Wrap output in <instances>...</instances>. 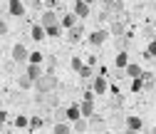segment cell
<instances>
[{
    "label": "cell",
    "mask_w": 156,
    "mask_h": 134,
    "mask_svg": "<svg viewBox=\"0 0 156 134\" xmlns=\"http://www.w3.org/2000/svg\"><path fill=\"white\" fill-rule=\"evenodd\" d=\"M45 5L47 8H57V5H60V0H45Z\"/></svg>",
    "instance_id": "obj_31"
},
{
    "label": "cell",
    "mask_w": 156,
    "mask_h": 134,
    "mask_svg": "<svg viewBox=\"0 0 156 134\" xmlns=\"http://www.w3.org/2000/svg\"><path fill=\"white\" fill-rule=\"evenodd\" d=\"M40 60H42L40 52H30V62H32V65H40Z\"/></svg>",
    "instance_id": "obj_28"
},
{
    "label": "cell",
    "mask_w": 156,
    "mask_h": 134,
    "mask_svg": "<svg viewBox=\"0 0 156 134\" xmlns=\"http://www.w3.org/2000/svg\"><path fill=\"white\" fill-rule=\"evenodd\" d=\"M15 65H17V62H15V60H10V62H5V65H3V70H5V74H10V72H12V67H15Z\"/></svg>",
    "instance_id": "obj_29"
},
{
    "label": "cell",
    "mask_w": 156,
    "mask_h": 134,
    "mask_svg": "<svg viewBox=\"0 0 156 134\" xmlns=\"http://www.w3.org/2000/svg\"><path fill=\"white\" fill-rule=\"evenodd\" d=\"M151 134H156V127H154V129H151Z\"/></svg>",
    "instance_id": "obj_35"
},
{
    "label": "cell",
    "mask_w": 156,
    "mask_h": 134,
    "mask_svg": "<svg viewBox=\"0 0 156 134\" xmlns=\"http://www.w3.org/2000/svg\"><path fill=\"white\" fill-rule=\"evenodd\" d=\"M80 74H82L84 80H94V70H92V65H84V67L80 70Z\"/></svg>",
    "instance_id": "obj_20"
},
{
    "label": "cell",
    "mask_w": 156,
    "mask_h": 134,
    "mask_svg": "<svg viewBox=\"0 0 156 134\" xmlns=\"http://www.w3.org/2000/svg\"><path fill=\"white\" fill-rule=\"evenodd\" d=\"M52 134H72V129L62 122V124H55V127H52Z\"/></svg>",
    "instance_id": "obj_18"
},
{
    "label": "cell",
    "mask_w": 156,
    "mask_h": 134,
    "mask_svg": "<svg viewBox=\"0 0 156 134\" xmlns=\"http://www.w3.org/2000/svg\"><path fill=\"white\" fill-rule=\"evenodd\" d=\"M8 13L15 15V17H23L25 15V5L20 3V0H8Z\"/></svg>",
    "instance_id": "obj_6"
},
{
    "label": "cell",
    "mask_w": 156,
    "mask_h": 134,
    "mask_svg": "<svg viewBox=\"0 0 156 134\" xmlns=\"http://www.w3.org/2000/svg\"><path fill=\"white\" fill-rule=\"evenodd\" d=\"M67 37H69L72 42H77V40L82 37V25H74V27H69V30H67Z\"/></svg>",
    "instance_id": "obj_15"
},
{
    "label": "cell",
    "mask_w": 156,
    "mask_h": 134,
    "mask_svg": "<svg viewBox=\"0 0 156 134\" xmlns=\"http://www.w3.org/2000/svg\"><path fill=\"white\" fill-rule=\"evenodd\" d=\"M82 67H84V65H82V60H80V57H72V70H74V72H80Z\"/></svg>",
    "instance_id": "obj_27"
},
{
    "label": "cell",
    "mask_w": 156,
    "mask_h": 134,
    "mask_svg": "<svg viewBox=\"0 0 156 134\" xmlns=\"http://www.w3.org/2000/svg\"><path fill=\"white\" fill-rule=\"evenodd\" d=\"M27 124H30V119H27V117H15V127H17V129H25Z\"/></svg>",
    "instance_id": "obj_24"
},
{
    "label": "cell",
    "mask_w": 156,
    "mask_h": 134,
    "mask_svg": "<svg viewBox=\"0 0 156 134\" xmlns=\"http://www.w3.org/2000/svg\"><path fill=\"white\" fill-rule=\"evenodd\" d=\"M124 134H139V132H134V129H126V132H124Z\"/></svg>",
    "instance_id": "obj_34"
},
{
    "label": "cell",
    "mask_w": 156,
    "mask_h": 134,
    "mask_svg": "<svg viewBox=\"0 0 156 134\" xmlns=\"http://www.w3.org/2000/svg\"><path fill=\"white\" fill-rule=\"evenodd\" d=\"M74 25H77V15H74V13H67V15L62 17V27L69 30V27H74Z\"/></svg>",
    "instance_id": "obj_16"
},
{
    "label": "cell",
    "mask_w": 156,
    "mask_h": 134,
    "mask_svg": "<svg viewBox=\"0 0 156 134\" xmlns=\"http://www.w3.org/2000/svg\"><path fill=\"white\" fill-rule=\"evenodd\" d=\"M40 124H42V119H40V117H32V119H30V127H32V129H37Z\"/></svg>",
    "instance_id": "obj_30"
},
{
    "label": "cell",
    "mask_w": 156,
    "mask_h": 134,
    "mask_svg": "<svg viewBox=\"0 0 156 134\" xmlns=\"http://www.w3.org/2000/svg\"><path fill=\"white\" fill-rule=\"evenodd\" d=\"M40 25H42V27H52V25H60V20H57L55 10H45V13H42V17H40Z\"/></svg>",
    "instance_id": "obj_5"
},
{
    "label": "cell",
    "mask_w": 156,
    "mask_h": 134,
    "mask_svg": "<svg viewBox=\"0 0 156 134\" xmlns=\"http://www.w3.org/2000/svg\"><path fill=\"white\" fill-rule=\"evenodd\" d=\"M131 89L134 92H141V89H146V82L139 77V80H131Z\"/></svg>",
    "instance_id": "obj_21"
},
{
    "label": "cell",
    "mask_w": 156,
    "mask_h": 134,
    "mask_svg": "<svg viewBox=\"0 0 156 134\" xmlns=\"http://www.w3.org/2000/svg\"><path fill=\"white\" fill-rule=\"evenodd\" d=\"M107 37H109V32L102 30V27H99V30H92V32H89V45H92V47H99V45L107 42Z\"/></svg>",
    "instance_id": "obj_3"
},
{
    "label": "cell",
    "mask_w": 156,
    "mask_h": 134,
    "mask_svg": "<svg viewBox=\"0 0 156 134\" xmlns=\"http://www.w3.org/2000/svg\"><path fill=\"white\" fill-rule=\"evenodd\" d=\"M126 77H131V80H139V77H144V70H141L139 65H134V62H131V65L126 67Z\"/></svg>",
    "instance_id": "obj_10"
},
{
    "label": "cell",
    "mask_w": 156,
    "mask_h": 134,
    "mask_svg": "<svg viewBox=\"0 0 156 134\" xmlns=\"http://www.w3.org/2000/svg\"><path fill=\"white\" fill-rule=\"evenodd\" d=\"M55 119H57V124H62L67 119V109H55Z\"/></svg>",
    "instance_id": "obj_22"
},
{
    "label": "cell",
    "mask_w": 156,
    "mask_h": 134,
    "mask_svg": "<svg viewBox=\"0 0 156 134\" xmlns=\"http://www.w3.org/2000/svg\"><path fill=\"white\" fill-rule=\"evenodd\" d=\"M80 109H82V117H94V102L84 100V102L80 104Z\"/></svg>",
    "instance_id": "obj_13"
},
{
    "label": "cell",
    "mask_w": 156,
    "mask_h": 134,
    "mask_svg": "<svg viewBox=\"0 0 156 134\" xmlns=\"http://www.w3.org/2000/svg\"><path fill=\"white\" fill-rule=\"evenodd\" d=\"M89 3H87V0H77V3H74V15L77 17H80V20H84V17H89Z\"/></svg>",
    "instance_id": "obj_4"
},
{
    "label": "cell",
    "mask_w": 156,
    "mask_h": 134,
    "mask_svg": "<svg viewBox=\"0 0 156 134\" xmlns=\"http://www.w3.org/2000/svg\"><path fill=\"white\" fill-rule=\"evenodd\" d=\"M67 119H72V122L82 119V109H80V104H72V107H67Z\"/></svg>",
    "instance_id": "obj_11"
},
{
    "label": "cell",
    "mask_w": 156,
    "mask_h": 134,
    "mask_svg": "<svg viewBox=\"0 0 156 134\" xmlns=\"http://www.w3.org/2000/svg\"><path fill=\"white\" fill-rule=\"evenodd\" d=\"M146 55H149V57H156V37L149 42V47H146Z\"/></svg>",
    "instance_id": "obj_25"
},
{
    "label": "cell",
    "mask_w": 156,
    "mask_h": 134,
    "mask_svg": "<svg viewBox=\"0 0 156 134\" xmlns=\"http://www.w3.org/2000/svg\"><path fill=\"white\" fill-rule=\"evenodd\" d=\"M129 65H131V62H129V55H126V50H122L119 55L114 57V67H116V70H126Z\"/></svg>",
    "instance_id": "obj_7"
},
{
    "label": "cell",
    "mask_w": 156,
    "mask_h": 134,
    "mask_svg": "<svg viewBox=\"0 0 156 134\" xmlns=\"http://www.w3.org/2000/svg\"><path fill=\"white\" fill-rule=\"evenodd\" d=\"M32 85H35V82H32V80L27 77V74H23V77H17V87H20V89H30Z\"/></svg>",
    "instance_id": "obj_17"
},
{
    "label": "cell",
    "mask_w": 156,
    "mask_h": 134,
    "mask_svg": "<svg viewBox=\"0 0 156 134\" xmlns=\"http://www.w3.org/2000/svg\"><path fill=\"white\" fill-rule=\"evenodd\" d=\"M25 74H27V77H30L32 82H37V80L42 77V70L37 67V65H32V62H30V67H27V72H25Z\"/></svg>",
    "instance_id": "obj_12"
},
{
    "label": "cell",
    "mask_w": 156,
    "mask_h": 134,
    "mask_svg": "<svg viewBox=\"0 0 156 134\" xmlns=\"http://www.w3.org/2000/svg\"><path fill=\"white\" fill-rule=\"evenodd\" d=\"M144 35H146V37H156V32H154V27H146V30H144Z\"/></svg>",
    "instance_id": "obj_32"
},
{
    "label": "cell",
    "mask_w": 156,
    "mask_h": 134,
    "mask_svg": "<svg viewBox=\"0 0 156 134\" xmlns=\"http://www.w3.org/2000/svg\"><path fill=\"white\" fill-rule=\"evenodd\" d=\"M55 87H57V77H55V74H42V77L35 82V89L40 92V94H47V92H52Z\"/></svg>",
    "instance_id": "obj_1"
},
{
    "label": "cell",
    "mask_w": 156,
    "mask_h": 134,
    "mask_svg": "<svg viewBox=\"0 0 156 134\" xmlns=\"http://www.w3.org/2000/svg\"><path fill=\"white\" fill-rule=\"evenodd\" d=\"M74 132H87V122L84 119H77L74 122Z\"/></svg>",
    "instance_id": "obj_26"
},
{
    "label": "cell",
    "mask_w": 156,
    "mask_h": 134,
    "mask_svg": "<svg viewBox=\"0 0 156 134\" xmlns=\"http://www.w3.org/2000/svg\"><path fill=\"white\" fill-rule=\"evenodd\" d=\"M12 60L17 62V65H25L27 60H30V52H27V47L25 45H20V42H17V45H12Z\"/></svg>",
    "instance_id": "obj_2"
},
{
    "label": "cell",
    "mask_w": 156,
    "mask_h": 134,
    "mask_svg": "<svg viewBox=\"0 0 156 134\" xmlns=\"http://www.w3.org/2000/svg\"><path fill=\"white\" fill-rule=\"evenodd\" d=\"M92 89H94L97 94H102V92H107V80H104V74H97V77L92 80Z\"/></svg>",
    "instance_id": "obj_8"
},
{
    "label": "cell",
    "mask_w": 156,
    "mask_h": 134,
    "mask_svg": "<svg viewBox=\"0 0 156 134\" xmlns=\"http://www.w3.org/2000/svg\"><path fill=\"white\" fill-rule=\"evenodd\" d=\"M126 129H134V132H141V127H144V122H141V117H126Z\"/></svg>",
    "instance_id": "obj_9"
},
{
    "label": "cell",
    "mask_w": 156,
    "mask_h": 134,
    "mask_svg": "<svg viewBox=\"0 0 156 134\" xmlns=\"http://www.w3.org/2000/svg\"><path fill=\"white\" fill-rule=\"evenodd\" d=\"M30 35H32V40H35V42H40V40H42V37L47 35V30H45L42 25H35V27L30 30Z\"/></svg>",
    "instance_id": "obj_14"
},
{
    "label": "cell",
    "mask_w": 156,
    "mask_h": 134,
    "mask_svg": "<svg viewBox=\"0 0 156 134\" xmlns=\"http://www.w3.org/2000/svg\"><path fill=\"white\" fill-rule=\"evenodd\" d=\"M116 45H119V50H124V45H126V40H124V37H116Z\"/></svg>",
    "instance_id": "obj_33"
},
{
    "label": "cell",
    "mask_w": 156,
    "mask_h": 134,
    "mask_svg": "<svg viewBox=\"0 0 156 134\" xmlns=\"http://www.w3.org/2000/svg\"><path fill=\"white\" fill-rule=\"evenodd\" d=\"M104 5H107L109 13H119V10H122V3H119V0H107Z\"/></svg>",
    "instance_id": "obj_19"
},
{
    "label": "cell",
    "mask_w": 156,
    "mask_h": 134,
    "mask_svg": "<svg viewBox=\"0 0 156 134\" xmlns=\"http://www.w3.org/2000/svg\"><path fill=\"white\" fill-rule=\"evenodd\" d=\"M112 32H114L116 37H122V35H124V25H122V23H112Z\"/></svg>",
    "instance_id": "obj_23"
}]
</instances>
